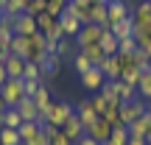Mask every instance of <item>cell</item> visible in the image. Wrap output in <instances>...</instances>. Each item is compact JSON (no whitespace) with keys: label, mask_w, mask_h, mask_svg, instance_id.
I'll return each mask as SVG.
<instances>
[{"label":"cell","mask_w":151,"mask_h":145,"mask_svg":"<svg viewBox=\"0 0 151 145\" xmlns=\"http://www.w3.org/2000/svg\"><path fill=\"white\" fill-rule=\"evenodd\" d=\"M48 42H45L42 34H31V36H25V53H22V59L25 61H34V64H42L45 56H48Z\"/></svg>","instance_id":"6da1fadb"},{"label":"cell","mask_w":151,"mask_h":145,"mask_svg":"<svg viewBox=\"0 0 151 145\" xmlns=\"http://www.w3.org/2000/svg\"><path fill=\"white\" fill-rule=\"evenodd\" d=\"M118 112H120V123H123L126 129H132V126H134L137 120H140L143 114L148 112V103L143 101V98H140V101L134 98V101H129V103H120Z\"/></svg>","instance_id":"7a4b0ae2"},{"label":"cell","mask_w":151,"mask_h":145,"mask_svg":"<svg viewBox=\"0 0 151 145\" xmlns=\"http://www.w3.org/2000/svg\"><path fill=\"white\" fill-rule=\"evenodd\" d=\"M73 114H76V106H73V103L53 101V103H50V109H48V117H45V123H50V126H56V129H62V126H65V120L73 117Z\"/></svg>","instance_id":"3957f363"},{"label":"cell","mask_w":151,"mask_h":145,"mask_svg":"<svg viewBox=\"0 0 151 145\" xmlns=\"http://www.w3.org/2000/svg\"><path fill=\"white\" fill-rule=\"evenodd\" d=\"M0 95H3V101L9 103L11 109H14L22 98H28L25 95V86H22V78H9L3 86H0Z\"/></svg>","instance_id":"277c9868"},{"label":"cell","mask_w":151,"mask_h":145,"mask_svg":"<svg viewBox=\"0 0 151 145\" xmlns=\"http://www.w3.org/2000/svg\"><path fill=\"white\" fill-rule=\"evenodd\" d=\"M129 17H132V9L123 3V0H109L106 3V28L118 25V22L129 20Z\"/></svg>","instance_id":"5b68a950"},{"label":"cell","mask_w":151,"mask_h":145,"mask_svg":"<svg viewBox=\"0 0 151 145\" xmlns=\"http://www.w3.org/2000/svg\"><path fill=\"white\" fill-rule=\"evenodd\" d=\"M78 78H81V86H84L87 92H101V86L106 84V75H104L101 67H90V70L81 73Z\"/></svg>","instance_id":"8992f818"},{"label":"cell","mask_w":151,"mask_h":145,"mask_svg":"<svg viewBox=\"0 0 151 145\" xmlns=\"http://www.w3.org/2000/svg\"><path fill=\"white\" fill-rule=\"evenodd\" d=\"M101 34H104V28H101V25H92V22L81 25V31L76 34L78 50H81V48H87V45H98V42H101Z\"/></svg>","instance_id":"52a82bcc"},{"label":"cell","mask_w":151,"mask_h":145,"mask_svg":"<svg viewBox=\"0 0 151 145\" xmlns=\"http://www.w3.org/2000/svg\"><path fill=\"white\" fill-rule=\"evenodd\" d=\"M14 34L17 36H31V34H37V17L25 14V11H22L20 17H14Z\"/></svg>","instance_id":"ba28073f"},{"label":"cell","mask_w":151,"mask_h":145,"mask_svg":"<svg viewBox=\"0 0 151 145\" xmlns=\"http://www.w3.org/2000/svg\"><path fill=\"white\" fill-rule=\"evenodd\" d=\"M76 117L81 120V126H84V131H87L98 117H101V114L92 109V103H90V101H81V103H76Z\"/></svg>","instance_id":"9c48e42d"},{"label":"cell","mask_w":151,"mask_h":145,"mask_svg":"<svg viewBox=\"0 0 151 145\" xmlns=\"http://www.w3.org/2000/svg\"><path fill=\"white\" fill-rule=\"evenodd\" d=\"M14 109L20 112L22 123H37V120H39V109H37V103H34V98H22Z\"/></svg>","instance_id":"30bf717a"},{"label":"cell","mask_w":151,"mask_h":145,"mask_svg":"<svg viewBox=\"0 0 151 145\" xmlns=\"http://www.w3.org/2000/svg\"><path fill=\"white\" fill-rule=\"evenodd\" d=\"M134 28H151V0H143L134 11H132Z\"/></svg>","instance_id":"8fae6325"},{"label":"cell","mask_w":151,"mask_h":145,"mask_svg":"<svg viewBox=\"0 0 151 145\" xmlns=\"http://www.w3.org/2000/svg\"><path fill=\"white\" fill-rule=\"evenodd\" d=\"M87 134H90L95 142H106V140H109V134H112V126H109L104 117H98L95 123H92L90 129H87Z\"/></svg>","instance_id":"7c38bea8"},{"label":"cell","mask_w":151,"mask_h":145,"mask_svg":"<svg viewBox=\"0 0 151 145\" xmlns=\"http://www.w3.org/2000/svg\"><path fill=\"white\" fill-rule=\"evenodd\" d=\"M90 9H92L90 0H70V3H67V11H70L73 17H78L81 25H87V22H90Z\"/></svg>","instance_id":"4fadbf2b"},{"label":"cell","mask_w":151,"mask_h":145,"mask_svg":"<svg viewBox=\"0 0 151 145\" xmlns=\"http://www.w3.org/2000/svg\"><path fill=\"white\" fill-rule=\"evenodd\" d=\"M3 67H6V75H9V78H22V73H25V59L11 53L9 59L3 61Z\"/></svg>","instance_id":"5bb4252c"},{"label":"cell","mask_w":151,"mask_h":145,"mask_svg":"<svg viewBox=\"0 0 151 145\" xmlns=\"http://www.w3.org/2000/svg\"><path fill=\"white\" fill-rule=\"evenodd\" d=\"M59 25L65 28V36L67 39H76V34L81 31V20H78V17H73L70 11H65V14L59 17Z\"/></svg>","instance_id":"9a60e30c"},{"label":"cell","mask_w":151,"mask_h":145,"mask_svg":"<svg viewBox=\"0 0 151 145\" xmlns=\"http://www.w3.org/2000/svg\"><path fill=\"white\" fill-rule=\"evenodd\" d=\"M62 131H65V134L70 137L73 142H78L81 137L87 134V131H84V126H81V120L76 117V114H73V117H67V120H65V126H62Z\"/></svg>","instance_id":"2e32d148"},{"label":"cell","mask_w":151,"mask_h":145,"mask_svg":"<svg viewBox=\"0 0 151 145\" xmlns=\"http://www.w3.org/2000/svg\"><path fill=\"white\" fill-rule=\"evenodd\" d=\"M11 39H14V17L0 14V45H6V48H9Z\"/></svg>","instance_id":"e0dca14e"},{"label":"cell","mask_w":151,"mask_h":145,"mask_svg":"<svg viewBox=\"0 0 151 145\" xmlns=\"http://www.w3.org/2000/svg\"><path fill=\"white\" fill-rule=\"evenodd\" d=\"M101 70H104V75H106L109 81H120V56L118 53L109 56V59L101 64Z\"/></svg>","instance_id":"ac0fdd59"},{"label":"cell","mask_w":151,"mask_h":145,"mask_svg":"<svg viewBox=\"0 0 151 145\" xmlns=\"http://www.w3.org/2000/svg\"><path fill=\"white\" fill-rule=\"evenodd\" d=\"M81 53H84L87 59L92 61V67H101L104 61L109 59V56L104 53V48H101V45H87V48H81Z\"/></svg>","instance_id":"d6986e66"},{"label":"cell","mask_w":151,"mask_h":145,"mask_svg":"<svg viewBox=\"0 0 151 145\" xmlns=\"http://www.w3.org/2000/svg\"><path fill=\"white\" fill-rule=\"evenodd\" d=\"M101 95L106 98L109 106H120V89H118V81H109V78H106V84L101 86Z\"/></svg>","instance_id":"ffe728a7"},{"label":"cell","mask_w":151,"mask_h":145,"mask_svg":"<svg viewBox=\"0 0 151 145\" xmlns=\"http://www.w3.org/2000/svg\"><path fill=\"white\" fill-rule=\"evenodd\" d=\"M22 126V117H20V112L17 109H6L3 114H0V129H20Z\"/></svg>","instance_id":"44dd1931"},{"label":"cell","mask_w":151,"mask_h":145,"mask_svg":"<svg viewBox=\"0 0 151 145\" xmlns=\"http://www.w3.org/2000/svg\"><path fill=\"white\" fill-rule=\"evenodd\" d=\"M109 31L115 34V39H132L134 36V20H123V22H118V25H112Z\"/></svg>","instance_id":"7402d4cb"},{"label":"cell","mask_w":151,"mask_h":145,"mask_svg":"<svg viewBox=\"0 0 151 145\" xmlns=\"http://www.w3.org/2000/svg\"><path fill=\"white\" fill-rule=\"evenodd\" d=\"M137 95L146 103H151V67L140 73V81H137Z\"/></svg>","instance_id":"603a6c76"},{"label":"cell","mask_w":151,"mask_h":145,"mask_svg":"<svg viewBox=\"0 0 151 145\" xmlns=\"http://www.w3.org/2000/svg\"><path fill=\"white\" fill-rule=\"evenodd\" d=\"M104 48V53L106 56H115L118 53V39H115V34L109 31V28H104V34H101V42H98Z\"/></svg>","instance_id":"cb8c5ba5"},{"label":"cell","mask_w":151,"mask_h":145,"mask_svg":"<svg viewBox=\"0 0 151 145\" xmlns=\"http://www.w3.org/2000/svg\"><path fill=\"white\" fill-rule=\"evenodd\" d=\"M90 22H92V25L106 28V3H92V9H90Z\"/></svg>","instance_id":"d4e9b609"},{"label":"cell","mask_w":151,"mask_h":145,"mask_svg":"<svg viewBox=\"0 0 151 145\" xmlns=\"http://www.w3.org/2000/svg\"><path fill=\"white\" fill-rule=\"evenodd\" d=\"M59 64H62L59 56H56V53H48V56H45V61L39 64V67H42V75H56V73H59Z\"/></svg>","instance_id":"484cf974"},{"label":"cell","mask_w":151,"mask_h":145,"mask_svg":"<svg viewBox=\"0 0 151 145\" xmlns=\"http://www.w3.org/2000/svg\"><path fill=\"white\" fill-rule=\"evenodd\" d=\"M56 22H59V20H56L53 14H48V11H42V14L37 17V31H39V34H42V36H45V34H48L50 28L56 25Z\"/></svg>","instance_id":"4316f807"},{"label":"cell","mask_w":151,"mask_h":145,"mask_svg":"<svg viewBox=\"0 0 151 145\" xmlns=\"http://www.w3.org/2000/svg\"><path fill=\"white\" fill-rule=\"evenodd\" d=\"M109 142L112 145H129V129L126 126H115L112 134H109Z\"/></svg>","instance_id":"83f0119b"},{"label":"cell","mask_w":151,"mask_h":145,"mask_svg":"<svg viewBox=\"0 0 151 145\" xmlns=\"http://www.w3.org/2000/svg\"><path fill=\"white\" fill-rule=\"evenodd\" d=\"M0 145H22L17 129H0Z\"/></svg>","instance_id":"f1b7e54d"},{"label":"cell","mask_w":151,"mask_h":145,"mask_svg":"<svg viewBox=\"0 0 151 145\" xmlns=\"http://www.w3.org/2000/svg\"><path fill=\"white\" fill-rule=\"evenodd\" d=\"M45 11H48V14H53L56 20H59V17L67 11V0H45Z\"/></svg>","instance_id":"f546056e"},{"label":"cell","mask_w":151,"mask_h":145,"mask_svg":"<svg viewBox=\"0 0 151 145\" xmlns=\"http://www.w3.org/2000/svg\"><path fill=\"white\" fill-rule=\"evenodd\" d=\"M22 78H25V81H42L45 78V75H42V67L34 64V61H25V73H22Z\"/></svg>","instance_id":"4dcf8cb0"},{"label":"cell","mask_w":151,"mask_h":145,"mask_svg":"<svg viewBox=\"0 0 151 145\" xmlns=\"http://www.w3.org/2000/svg\"><path fill=\"white\" fill-rule=\"evenodd\" d=\"M22 145H50V137L45 134L42 129H39V131H34L28 140H22Z\"/></svg>","instance_id":"1f68e13d"},{"label":"cell","mask_w":151,"mask_h":145,"mask_svg":"<svg viewBox=\"0 0 151 145\" xmlns=\"http://www.w3.org/2000/svg\"><path fill=\"white\" fill-rule=\"evenodd\" d=\"M134 50H137L134 36H132V39H118V53H120V56H132Z\"/></svg>","instance_id":"d6a6232c"},{"label":"cell","mask_w":151,"mask_h":145,"mask_svg":"<svg viewBox=\"0 0 151 145\" xmlns=\"http://www.w3.org/2000/svg\"><path fill=\"white\" fill-rule=\"evenodd\" d=\"M73 67H76V73L81 75V73H87V70L92 67V61H90V59H87V56L78 50V53H76V59H73Z\"/></svg>","instance_id":"836d02e7"},{"label":"cell","mask_w":151,"mask_h":145,"mask_svg":"<svg viewBox=\"0 0 151 145\" xmlns=\"http://www.w3.org/2000/svg\"><path fill=\"white\" fill-rule=\"evenodd\" d=\"M132 61H134V67H140V70H148L151 67V56H146L143 50H134V53H132Z\"/></svg>","instance_id":"e575fe53"},{"label":"cell","mask_w":151,"mask_h":145,"mask_svg":"<svg viewBox=\"0 0 151 145\" xmlns=\"http://www.w3.org/2000/svg\"><path fill=\"white\" fill-rule=\"evenodd\" d=\"M118 109L120 106H109L106 112H104V120H106L112 129H115V126H123V123H120V112H118Z\"/></svg>","instance_id":"d590c367"},{"label":"cell","mask_w":151,"mask_h":145,"mask_svg":"<svg viewBox=\"0 0 151 145\" xmlns=\"http://www.w3.org/2000/svg\"><path fill=\"white\" fill-rule=\"evenodd\" d=\"M9 50H11L14 56H22V53H25V36H17V34H14V39H11Z\"/></svg>","instance_id":"8d00e7d4"},{"label":"cell","mask_w":151,"mask_h":145,"mask_svg":"<svg viewBox=\"0 0 151 145\" xmlns=\"http://www.w3.org/2000/svg\"><path fill=\"white\" fill-rule=\"evenodd\" d=\"M90 103H92V109H95V112L101 114V117H104V112H106V109H109V103H106V98H104L101 92H95V98H92Z\"/></svg>","instance_id":"74e56055"},{"label":"cell","mask_w":151,"mask_h":145,"mask_svg":"<svg viewBox=\"0 0 151 145\" xmlns=\"http://www.w3.org/2000/svg\"><path fill=\"white\" fill-rule=\"evenodd\" d=\"M42 11H45V0H31L25 6V14H31V17H39Z\"/></svg>","instance_id":"f35d334b"},{"label":"cell","mask_w":151,"mask_h":145,"mask_svg":"<svg viewBox=\"0 0 151 145\" xmlns=\"http://www.w3.org/2000/svg\"><path fill=\"white\" fill-rule=\"evenodd\" d=\"M39 129H42L39 123H22V126H20L17 131H20V140H28V137H31L34 131H39Z\"/></svg>","instance_id":"ab89813d"},{"label":"cell","mask_w":151,"mask_h":145,"mask_svg":"<svg viewBox=\"0 0 151 145\" xmlns=\"http://www.w3.org/2000/svg\"><path fill=\"white\" fill-rule=\"evenodd\" d=\"M50 145H76V142H73V140H70V137H67L62 129H59L53 137H50Z\"/></svg>","instance_id":"60d3db41"},{"label":"cell","mask_w":151,"mask_h":145,"mask_svg":"<svg viewBox=\"0 0 151 145\" xmlns=\"http://www.w3.org/2000/svg\"><path fill=\"white\" fill-rule=\"evenodd\" d=\"M53 53L59 56V59H65V56L70 53V42H67V39H62V42H56V48H53Z\"/></svg>","instance_id":"b9f144b4"},{"label":"cell","mask_w":151,"mask_h":145,"mask_svg":"<svg viewBox=\"0 0 151 145\" xmlns=\"http://www.w3.org/2000/svg\"><path fill=\"white\" fill-rule=\"evenodd\" d=\"M22 86H25V95H28V98H31V95H34V92H37V89H39V86H42V81H25V78H22Z\"/></svg>","instance_id":"7bdbcfd3"},{"label":"cell","mask_w":151,"mask_h":145,"mask_svg":"<svg viewBox=\"0 0 151 145\" xmlns=\"http://www.w3.org/2000/svg\"><path fill=\"white\" fill-rule=\"evenodd\" d=\"M129 145H148V140L140 134H129Z\"/></svg>","instance_id":"ee69618b"},{"label":"cell","mask_w":151,"mask_h":145,"mask_svg":"<svg viewBox=\"0 0 151 145\" xmlns=\"http://www.w3.org/2000/svg\"><path fill=\"white\" fill-rule=\"evenodd\" d=\"M76 145H101V142H95V140H92L90 134H84V137H81V140L76 142Z\"/></svg>","instance_id":"f6af8a7d"},{"label":"cell","mask_w":151,"mask_h":145,"mask_svg":"<svg viewBox=\"0 0 151 145\" xmlns=\"http://www.w3.org/2000/svg\"><path fill=\"white\" fill-rule=\"evenodd\" d=\"M9 56H11V50H9V48H6V45H0V64H3V61H6V59H9Z\"/></svg>","instance_id":"bcb514c9"},{"label":"cell","mask_w":151,"mask_h":145,"mask_svg":"<svg viewBox=\"0 0 151 145\" xmlns=\"http://www.w3.org/2000/svg\"><path fill=\"white\" fill-rule=\"evenodd\" d=\"M6 81H9V75H6V67H3V64H0V86H3V84H6Z\"/></svg>","instance_id":"7dc6e473"},{"label":"cell","mask_w":151,"mask_h":145,"mask_svg":"<svg viewBox=\"0 0 151 145\" xmlns=\"http://www.w3.org/2000/svg\"><path fill=\"white\" fill-rule=\"evenodd\" d=\"M6 109H9V103H6V101H3V95H0V114H3Z\"/></svg>","instance_id":"c3c4849f"},{"label":"cell","mask_w":151,"mask_h":145,"mask_svg":"<svg viewBox=\"0 0 151 145\" xmlns=\"http://www.w3.org/2000/svg\"><path fill=\"white\" fill-rule=\"evenodd\" d=\"M146 140L151 142V123H148V131H146Z\"/></svg>","instance_id":"681fc988"},{"label":"cell","mask_w":151,"mask_h":145,"mask_svg":"<svg viewBox=\"0 0 151 145\" xmlns=\"http://www.w3.org/2000/svg\"><path fill=\"white\" fill-rule=\"evenodd\" d=\"M90 3H109V0H90Z\"/></svg>","instance_id":"f907efd6"},{"label":"cell","mask_w":151,"mask_h":145,"mask_svg":"<svg viewBox=\"0 0 151 145\" xmlns=\"http://www.w3.org/2000/svg\"><path fill=\"white\" fill-rule=\"evenodd\" d=\"M101 145H112V142H109V140H106V142H101Z\"/></svg>","instance_id":"816d5d0a"},{"label":"cell","mask_w":151,"mask_h":145,"mask_svg":"<svg viewBox=\"0 0 151 145\" xmlns=\"http://www.w3.org/2000/svg\"><path fill=\"white\" fill-rule=\"evenodd\" d=\"M22 3H25V6H28V3H31V0H22Z\"/></svg>","instance_id":"f5cc1de1"},{"label":"cell","mask_w":151,"mask_h":145,"mask_svg":"<svg viewBox=\"0 0 151 145\" xmlns=\"http://www.w3.org/2000/svg\"><path fill=\"white\" fill-rule=\"evenodd\" d=\"M0 14H3V6H0Z\"/></svg>","instance_id":"db71d44e"},{"label":"cell","mask_w":151,"mask_h":145,"mask_svg":"<svg viewBox=\"0 0 151 145\" xmlns=\"http://www.w3.org/2000/svg\"><path fill=\"white\" fill-rule=\"evenodd\" d=\"M148 145H151V142H148Z\"/></svg>","instance_id":"11a10c76"}]
</instances>
